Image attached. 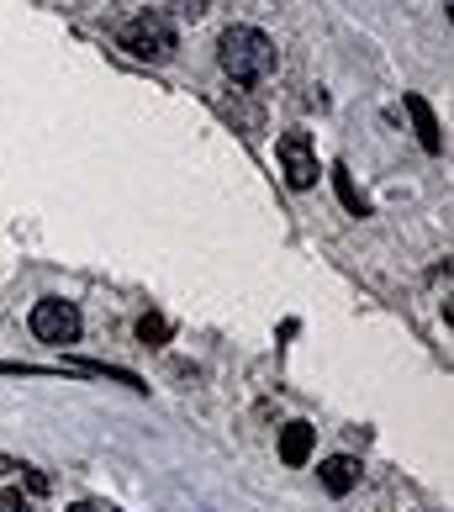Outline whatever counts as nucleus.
<instances>
[{
    "label": "nucleus",
    "instance_id": "obj_1",
    "mask_svg": "<svg viewBox=\"0 0 454 512\" xmlns=\"http://www.w3.org/2000/svg\"><path fill=\"white\" fill-rule=\"evenodd\" d=\"M217 64L233 85H259L275 69V43L259 27H227L217 43Z\"/></svg>",
    "mask_w": 454,
    "mask_h": 512
},
{
    "label": "nucleus",
    "instance_id": "obj_2",
    "mask_svg": "<svg viewBox=\"0 0 454 512\" xmlns=\"http://www.w3.org/2000/svg\"><path fill=\"white\" fill-rule=\"evenodd\" d=\"M117 43L132 53V59L169 64V59H175V48H180V37H175V22H169L164 11H143V16H132V22L117 27Z\"/></svg>",
    "mask_w": 454,
    "mask_h": 512
},
{
    "label": "nucleus",
    "instance_id": "obj_3",
    "mask_svg": "<svg viewBox=\"0 0 454 512\" xmlns=\"http://www.w3.org/2000/svg\"><path fill=\"white\" fill-rule=\"evenodd\" d=\"M27 328H32V338H43V344H74V338H80V328H85V317H80V307H74V301L48 296V301H37V307H32Z\"/></svg>",
    "mask_w": 454,
    "mask_h": 512
},
{
    "label": "nucleus",
    "instance_id": "obj_4",
    "mask_svg": "<svg viewBox=\"0 0 454 512\" xmlns=\"http://www.w3.org/2000/svg\"><path fill=\"white\" fill-rule=\"evenodd\" d=\"M275 154H280V169H286L291 191H312L317 185V148L307 132H280Z\"/></svg>",
    "mask_w": 454,
    "mask_h": 512
},
{
    "label": "nucleus",
    "instance_id": "obj_5",
    "mask_svg": "<svg viewBox=\"0 0 454 512\" xmlns=\"http://www.w3.org/2000/svg\"><path fill=\"white\" fill-rule=\"evenodd\" d=\"M402 106H407L412 127H418V143L428 148V154H444V127H439V117H433V106L418 96V90H407V96H402Z\"/></svg>",
    "mask_w": 454,
    "mask_h": 512
},
{
    "label": "nucleus",
    "instance_id": "obj_6",
    "mask_svg": "<svg viewBox=\"0 0 454 512\" xmlns=\"http://www.w3.org/2000/svg\"><path fill=\"white\" fill-rule=\"evenodd\" d=\"M312 444H317V428H307V423H286V428H280V460H286L291 470L312 460Z\"/></svg>",
    "mask_w": 454,
    "mask_h": 512
},
{
    "label": "nucleus",
    "instance_id": "obj_7",
    "mask_svg": "<svg viewBox=\"0 0 454 512\" xmlns=\"http://www.w3.org/2000/svg\"><path fill=\"white\" fill-rule=\"evenodd\" d=\"M323 476V486L333 491V497H349V491L359 486V460H349V454H333V460L317 470Z\"/></svg>",
    "mask_w": 454,
    "mask_h": 512
},
{
    "label": "nucleus",
    "instance_id": "obj_8",
    "mask_svg": "<svg viewBox=\"0 0 454 512\" xmlns=\"http://www.w3.org/2000/svg\"><path fill=\"white\" fill-rule=\"evenodd\" d=\"M328 180H333V191H338V201H344V212H349V217H370V201H365V191H359V185L349 180V169H344V164H333V169H328Z\"/></svg>",
    "mask_w": 454,
    "mask_h": 512
},
{
    "label": "nucleus",
    "instance_id": "obj_9",
    "mask_svg": "<svg viewBox=\"0 0 454 512\" xmlns=\"http://www.w3.org/2000/svg\"><path fill=\"white\" fill-rule=\"evenodd\" d=\"M169 333H175V328H169V317H159V312H143L138 317V344L143 349H164Z\"/></svg>",
    "mask_w": 454,
    "mask_h": 512
},
{
    "label": "nucleus",
    "instance_id": "obj_10",
    "mask_svg": "<svg viewBox=\"0 0 454 512\" xmlns=\"http://www.w3.org/2000/svg\"><path fill=\"white\" fill-rule=\"evenodd\" d=\"M0 512H32V502L22 491H0Z\"/></svg>",
    "mask_w": 454,
    "mask_h": 512
},
{
    "label": "nucleus",
    "instance_id": "obj_11",
    "mask_svg": "<svg viewBox=\"0 0 454 512\" xmlns=\"http://www.w3.org/2000/svg\"><path fill=\"white\" fill-rule=\"evenodd\" d=\"M16 470H22V481L37 491V497H43V491H48V476H43V470H32V465H16Z\"/></svg>",
    "mask_w": 454,
    "mask_h": 512
},
{
    "label": "nucleus",
    "instance_id": "obj_12",
    "mask_svg": "<svg viewBox=\"0 0 454 512\" xmlns=\"http://www.w3.org/2000/svg\"><path fill=\"white\" fill-rule=\"evenodd\" d=\"M175 6H180L185 16H201V11H206V0H175Z\"/></svg>",
    "mask_w": 454,
    "mask_h": 512
},
{
    "label": "nucleus",
    "instance_id": "obj_13",
    "mask_svg": "<svg viewBox=\"0 0 454 512\" xmlns=\"http://www.w3.org/2000/svg\"><path fill=\"white\" fill-rule=\"evenodd\" d=\"M74 512H117V507H106V502H74Z\"/></svg>",
    "mask_w": 454,
    "mask_h": 512
}]
</instances>
